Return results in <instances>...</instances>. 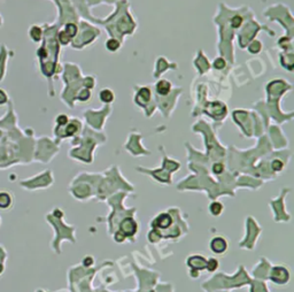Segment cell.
Here are the masks:
<instances>
[{
    "label": "cell",
    "instance_id": "obj_7",
    "mask_svg": "<svg viewBox=\"0 0 294 292\" xmlns=\"http://www.w3.org/2000/svg\"><path fill=\"white\" fill-rule=\"evenodd\" d=\"M170 90H171V83L168 80L158 81L155 85V91L160 95H167L170 92Z\"/></svg>",
    "mask_w": 294,
    "mask_h": 292
},
{
    "label": "cell",
    "instance_id": "obj_2",
    "mask_svg": "<svg viewBox=\"0 0 294 292\" xmlns=\"http://www.w3.org/2000/svg\"><path fill=\"white\" fill-rule=\"evenodd\" d=\"M173 217L169 212H162L158 213L156 216L151 222V227L154 230H158V232H162L163 230H170V228L172 227Z\"/></svg>",
    "mask_w": 294,
    "mask_h": 292
},
{
    "label": "cell",
    "instance_id": "obj_16",
    "mask_svg": "<svg viewBox=\"0 0 294 292\" xmlns=\"http://www.w3.org/2000/svg\"><path fill=\"white\" fill-rule=\"evenodd\" d=\"M59 38H60V42L62 43L63 45H67V44L70 42V39H71L66 31H61L60 34H59Z\"/></svg>",
    "mask_w": 294,
    "mask_h": 292
},
{
    "label": "cell",
    "instance_id": "obj_20",
    "mask_svg": "<svg viewBox=\"0 0 294 292\" xmlns=\"http://www.w3.org/2000/svg\"><path fill=\"white\" fill-rule=\"evenodd\" d=\"M0 220H1V219H0ZM0 223H1V221H0Z\"/></svg>",
    "mask_w": 294,
    "mask_h": 292
},
{
    "label": "cell",
    "instance_id": "obj_13",
    "mask_svg": "<svg viewBox=\"0 0 294 292\" xmlns=\"http://www.w3.org/2000/svg\"><path fill=\"white\" fill-rule=\"evenodd\" d=\"M66 32L69 35L70 38L75 37L76 34H77V27H76L74 23H68L67 27H66Z\"/></svg>",
    "mask_w": 294,
    "mask_h": 292
},
{
    "label": "cell",
    "instance_id": "obj_19",
    "mask_svg": "<svg viewBox=\"0 0 294 292\" xmlns=\"http://www.w3.org/2000/svg\"><path fill=\"white\" fill-rule=\"evenodd\" d=\"M199 273H200V271H198V270L190 269V277H192V278H198V277L200 276Z\"/></svg>",
    "mask_w": 294,
    "mask_h": 292
},
{
    "label": "cell",
    "instance_id": "obj_15",
    "mask_svg": "<svg viewBox=\"0 0 294 292\" xmlns=\"http://www.w3.org/2000/svg\"><path fill=\"white\" fill-rule=\"evenodd\" d=\"M271 167H272V169H273V171H280V170H283L284 163L282 162V161H280L279 159H276V160H273V161H272Z\"/></svg>",
    "mask_w": 294,
    "mask_h": 292
},
{
    "label": "cell",
    "instance_id": "obj_12",
    "mask_svg": "<svg viewBox=\"0 0 294 292\" xmlns=\"http://www.w3.org/2000/svg\"><path fill=\"white\" fill-rule=\"evenodd\" d=\"M161 238H162V234L158 232V230L152 229L151 231L148 232V240H149L151 243H158Z\"/></svg>",
    "mask_w": 294,
    "mask_h": 292
},
{
    "label": "cell",
    "instance_id": "obj_11",
    "mask_svg": "<svg viewBox=\"0 0 294 292\" xmlns=\"http://www.w3.org/2000/svg\"><path fill=\"white\" fill-rule=\"evenodd\" d=\"M219 262L216 258H209L207 259V263H206V270H208L209 273H215L216 270L218 269Z\"/></svg>",
    "mask_w": 294,
    "mask_h": 292
},
{
    "label": "cell",
    "instance_id": "obj_4",
    "mask_svg": "<svg viewBox=\"0 0 294 292\" xmlns=\"http://www.w3.org/2000/svg\"><path fill=\"white\" fill-rule=\"evenodd\" d=\"M209 250L214 254L222 255L224 254L229 248V242L226 240L224 236H215L209 240Z\"/></svg>",
    "mask_w": 294,
    "mask_h": 292
},
{
    "label": "cell",
    "instance_id": "obj_18",
    "mask_svg": "<svg viewBox=\"0 0 294 292\" xmlns=\"http://www.w3.org/2000/svg\"><path fill=\"white\" fill-rule=\"evenodd\" d=\"M241 23H242V17H240V16H234L233 19L231 20V24H232V27L233 28L240 27Z\"/></svg>",
    "mask_w": 294,
    "mask_h": 292
},
{
    "label": "cell",
    "instance_id": "obj_3",
    "mask_svg": "<svg viewBox=\"0 0 294 292\" xmlns=\"http://www.w3.org/2000/svg\"><path fill=\"white\" fill-rule=\"evenodd\" d=\"M118 231L124 236L125 238H133L138 232V223L137 221L131 216L122 219L118 224Z\"/></svg>",
    "mask_w": 294,
    "mask_h": 292
},
{
    "label": "cell",
    "instance_id": "obj_14",
    "mask_svg": "<svg viewBox=\"0 0 294 292\" xmlns=\"http://www.w3.org/2000/svg\"><path fill=\"white\" fill-rule=\"evenodd\" d=\"M213 66H214V68L221 70V69H223L226 66V62H225V60H224L223 58H217V59H215V61H214Z\"/></svg>",
    "mask_w": 294,
    "mask_h": 292
},
{
    "label": "cell",
    "instance_id": "obj_9",
    "mask_svg": "<svg viewBox=\"0 0 294 292\" xmlns=\"http://www.w3.org/2000/svg\"><path fill=\"white\" fill-rule=\"evenodd\" d=\"M208 211L213 216H219L224 211V205L221 201H213L208 206Z\"/></svg>",
    "mask_w": 294,
    "mask_h": 292
},
{
    "label": "cell",
    "instance_id": "obj_17",
    "mask_svg": "<svg viewBox=\"0 0 294 292\" xmlns=\"http://www.w3.org/2000/svg\"><path fill=\"white\" fill-rule=\"evenodd\" d=\"M211 169H213V173H214V174L219 175V174H222L223 170H224V165H223V163H219V162L215 163Z\"/></svg>",
    "mask_w": 294,
    "mask_h": 292
},
{
    "label": "cell",
    "instance_id": "obj_5",
    "mask_svg": "<svg viewBox=\"0 0 294 292\" xmlns=\"http://www.w3.org/2000/svg\"><path fill=\"white\" fill-rule=\"evenodd\" d=\"M186 266L189 267V269L192 270H206V263H207V259L204 258V255L201 254H191L186 259Z\"/></svg>",
    "mask_w": 294,
    "mask_h": 292
},
{
    "label": "cell",
    "instance_id": "obj_8",
    "mask_svg": "<svg viewBox=\"0 0 294 292\" xmlns=\"http://www.w3.org/2000/svg\"><path fill=\"white\" fill-rule=\"evenodd\" d=\"M99 99L103 104H112L115 99V95H114L113 90H110V89H102L101 91L99 92Z\"/></svg>",
    "mask_w": 294,
    "mask_h": 292
},
{
    "label": "cell",
    "instance_id": "obj_10",
    "mask_svg": "<svg viewBox=\"0 0 294 292\" xmlns=\"http://www.w3.org/2000/svg\"><path fill=\"white\" fill-rule=\"evenodd\" d=\"M106 49H108L109 52H116L121 49V43L118 42L115 38H109L107 42H106Z\"/></svg>",
    "mask_w": 294,
    "mask_h": 292
},
{
    "label": "cell",
    "instance_id": "obj_1",
    "mask_svg": "<svg viewBox=\"0 0 294 292\" xmlns=\"http://www.w3.org/2000/svg\"><path fill=\"white\" fill-rule=\"evenodd\" d=\"M269 280L276 285H286L290 282L291 274L286 266L276 265L269 273Z\"/></svg>",
    "mask_w": 294,
    "mask_h": 292
},
{
    "label": "cell",
    "instance_id": "obj_6",
    "mask_svg": "<svg viewBox=\"0 0 294 292\" xmlns=\"http://www.w3.org/2000/svg\"><path fill=\"white\" fill-rule=\"evenodd\" d=\"M14 205V196L9 191H0V209L8 211Z\"/></svg>",
    "mask_w": 294,
    "mask_h": 292
}]
</instances>
